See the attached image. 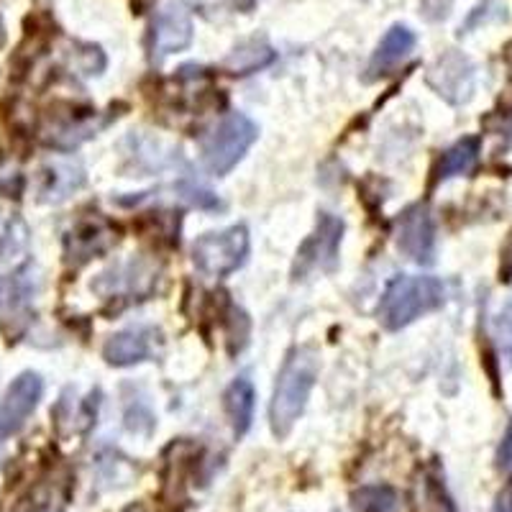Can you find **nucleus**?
Instances as JSON below:
<instances>
[{
  "mask_svg": "<svg viewBox=\"0 0 512 512\" xmlns=\"http://www.w3.org/2000/svg\"><path fill=\"white\" fill-rule=\"evenodd\" d=\"M272 59H274V52L267 47V44L251 41V44L236 49V52L226 59V70H231L233 75H249V72L267 67Z\"/></svg>",
  "mask_w": 512,
  "mask_h": 512,
  "instance_id": "17",
  "label": "nucleus"
},
{
  "mask_svg": "<svg viewBox=\"0 0 512 512\" xmlns=\"http://www.w3.org/2000/svg\"><path fill=\"white\" fill-rule=\"evenodd\" d=\"M456 0H420V11L428 21H443L451 13Z\"/></svg>",
  "mask_w": 512,
  "mask_h": 512,
  "instance_id": "21",
  "label": "nucleus"
},
{
  "mask_svg": "<svg viewBox=\"0 0 512 512\" xmlns=\"http://www.w3.org/2000/svg\"><path fill=\"white\" fill-rule=\"evenodd\" d=\"M0 44H3V24H0Z\"/></svg>",
  "mask_w": 512,
  "mask_h": 512,
  "instance_id": "26",
  "label": "nucleus"
},
{
  "mask_svg": "<svg viewBox=\"0 0 512 512\" xmlns=\"http://www.w3.org/2000/svg\"><path fill=\"white\" fill-rule=\"evenodd\" d=\"M354 510L356 512H395L397 510V495L392 487H364L354 495Z\"/></svg>",
  "mask_w": 512,
  "mask_h": 512,
  "instance_id": "18",
  "label": "nucleus"
},
{
  "mask_svg": "<svg viewBox=\"0 0 512 512\" xmlns=\"http://www.w3.org/2000/svg\"><path fill=\"white\" fill-rule=\"evenodd\" d=\"M249 256V231L246 226H231L200 236L192 244V262L205 277H226L236 272Z\"/></svg>",
  "mask_w": 512,
  "mask_h": 512,
  "instance_id": "4",
  "label": "nucleus"
},
{
  "mask_svg": "<svg viewBox=\"0 0 512 512\" xmlns=\"http://www.w3.org/2000/svg\"><path fill=\"white\" fill-rule=\"evenodd\" d=\"M428 85L436 90L448 103H464L474 93V67L472 62L459 52H448L433 64L428 72Z\"/></svg>",
  "mask_w": 512,
  "mask_h": 512,
  "instance_id": "9",
  "label": "nucleus"
},
{
  "mask_svg": "<svg viewBox=\"0 0 512 512\" xmlns=\"http://www.w3.org/2000/svg\"><path fill=\"white\" fill-rule=\"evenodd\" d=\"M479 162V139L477 136H466V139L456 141L454 146H448L446 152L438 157L436 167H433V185L446 182L451 177L466 175L472 172Z\"/></svg>",
  "mask_w": 512,
  "mask_h": 512,
  "instance_id": "14",
  "label": "nucleus"
},
{
  "mask_svg": "<svg viewBox=\"0 0 512 512\" xmlns=\"http://www.w3.org/2000/svg\"><path fill=\"white\" fill-rule=\"evenodd\" d=\"M254 408H256V392L251 379L249 377L233 379V382L228 384V390L223 392V410H226L236 436H244V433L251 428Z\"/></svg>",
  "mask_w": 512,
  "mask_h": 512,
  "instance_id": "12",
  "label": "nucleus"
},
{
  "mask_svg": "<svg viewBox=\"0 0 512 512\" xmlns=\"http://www.w3.org/2000/svg\"><path fill=\"white\" fill-rule=\"evenodd\" d=\"M113 241L116 236L103 221H88L67 236V256L75 262H90L93 256L103 254Z\"/></svg>",
  "mask_w": 512,
  "mask_h": 512,
  "instance_id": "13",
  "label": "nucleus"
},
{
  "mask_svg": "<svg viewBox=\"0 0 512 512\" xmlns=\"http://www.w3.org/2000/svg\"><path fill=\"white\" fill-rule=\"evenodd\" d=\"M502 282H510L512 280V233H510V239H507L505 249H502Z\"/></svg>",
  "mask_w": 512,
  "mask_h": 512,
  "instance_id": "23",
  "label": "nucleus"
},
{
  "mask_svg": "<svg viewBox=\"0 0 512 512\" xmlns=\"http://www.w3.org/2000/svg\"><path fill=\"white\" fill-rule=\"evenodd\" d=\"M341 241H344V221L333 213H320L315 231L297 249L292 280H305L315 272H333L338 267Z\"/></svg>",
  "mask_w": 512,
  "mask_h": 512,
  "instance_id": "5",
  "label": "nucleus"
},
{
  "mask_svg": "<svg viewBox=\"0 0 512 512\" xmlns=\"http://www.w3.org/2000/svg\"><path fill=\"white\" fill-rule=\"evenodd\" d=\"M49 500H52V497H49V489H34L29 497L21 500L16 512H49L52 510Z\"/></svg>",
  "mask_w": 512,
  "mask_h": 512,
  "instance_id": "20",
  "label": "nucleus"
},
{
  "mask_svg": "<svg viewBox=\"0 0 512 512\" xmlns=\"http://www.w3.org/2000/svg\"><path fill=\"white\" fill-rule=\"evenodd\" d=\"M395 241L402 254L415 264H431L436 259V221L423 203L402 210L395 221Z\"/></svg>",
  "mask_w": 512,
  "mask_h": 512,
  "instance_id": "6",
  "label": "nucleus"
},
{
  "mask_svg": "<svg viewBox=\"0 0 512 512\" xmlns=\"http://www.w3.org/2000/svg\"><path fill=\"white\" fill-rule=\"evenodd\" d=\"M192 41V18L182 3H169L157 13L152 31H149V52L152 59L162 62L169 54L182 52Z\"/></svg>",
  "mask_w": 512,
  "mask_h": 512,
  "instance_id": "8",
  "label": "nucleus"
},
{
  "mask_svg": "<svg viewBox=\"0 0 512 512\" xmlns=\"http://www.w3.org/2000/svg\"><path fill=\"white\" fill-rule=\"evenodd\" d=\"M497 461H500L502 469H510V472H512V425H510V431H507L505 441H502L500 456H497Z\"/></svg>",
  "mask_w": 512,
  "mask_h": 512,
  "instance_id": "22",
  "label": "nucleus"
},
{
  "mask_svg": "<svg viewBox=\"0 0 512 512\" xmlns=\"http://www.w3.org/2000/svg\"><path fill=\"white\" fill-rule=\"evenodd\" d=\"M495 341L500 346V351L505 354L507 361H512V300H507L500 308V313L495 315Z\"/></svg>",
  "mask_w": 512,
  "mask_h": 512,
  "instance_id": "19",
  "label": "nucleus"
},
{
  "mask_svg": "<svg viewBox=\"0 0 512 512\" xmlns=\"http://www.w3.org/2000/svg\"><path fill=\"white\" fill-rule=\"evenodd\" d=\"M320 372L318 351L313 346H297L287 354L277 384H274L272 405H269V425L277 438H287L305 413L308 397Z\"/></svg>",
  "mask_w": 512,
  "mask_h": 512,
  "instance_id": "1",
  "label": "nucleus"
},
{
  "mask_svg": "<svg viewBox=\"0 0 512 512\" xmlns=\"http://www.w3.org/2000/svg\"><path fill=\"white\" fill-rule=\"evenodd\" d=\"M154 3H157V0H131V8H134V13H146V11H152L154 8Z\"/></svg>",
  "mask_w": 512,
  "mask_h": 512,
  "instance_id": "25",
  "label": "nucleus"
},
{
  "mask_svg": "<svg viewBox=\"0 0 512 512\" xmlns=\"http://www.w3.org/2000/svg\"><path fill=\"white\" fill-rule=\"evenodd\" d=\"M415 49V34L408 26H392L384 39L379 41L377 52H374L372 62H369V77L387 75L390 70H395L397 64H402L410 57V52Z\"/></svg>",
  "mask_w": 512,
  "mask_h": 512,
  "instance_id": "11",
  "label": "nucleus"
},
{
  "mask_svg": "<svg viewBox=\"0 0 512 512\" xmlns=\"http://www.w3.org/2000/svg\"><path fill=\"white\" fill-rule=\"evenodd\" d=\"M141 274H146L144 269L136 267V264H128V267H118L113 272L100 274L98 285L93 287L98 292H103V295H116V292L144 295V292L152 290V277H141Z\"/></svg>",
  "mask_w": 512,
  "mask_h": 512,
  "instance_id": "15",
  "label": "nucleus"
},
{
  "mask_svg": "<svg viewBox=\"0 0 512 512\" xmlns=\"http://www.w3.org/2000/svg\"><path fill=\"white\" fill-rule=\"evenodd\" d=\"M259 139V128L244 113H228L203 136V162L213 175H228L244 159L254 141Z\"/></svg>",
  "mask_w": 512,
  "mask_h": 512,
  "instance_id": "3",
  "label": "nucleus"
},
{
  "mask_svg": "<svg viewBox=\"0 0 512 512\" xmlns=\"http://www.w3.org/2000/svg\"><path fill=\"white\" fill-rule=\"evenodd\" d=\"M44 392V382L39 374L24 372L21 377L13 379L8 392L0 400V441L16 436L31 418Z\"/></svg>",
  "mask_w": 512,
  "mask_h": 512,
  "instance_id": "7",
  "label": "nucleus"
},
{
  "mask_svg": "<svg viewBox=\"0 0 512 512\" xmlns=\"http://www.w3.org/2000/svg\"><path fill=\"white\" fill-rule=\"evenodd\" d=\"M157 328H126L113 333L103 346V359L111 367H134L141 361H149L157 354Z\"/></svg>",
  "mask_w": 512,
  "mask_h": 512,
  "instance_id": "10",
  "label": "nucleus"
},
{
  "mask_svg": "<svg viewBox=\"0 0 512 512\" xmlns=\"http://www.w3.org/2000/svg\"><path fill=\"white\" fill-rule=\"evenodd\" d=\"M446 303V287L438 277H415V274H400L390 280L379 300V323L387 331H402L405 326L433 313Z\"/></svg>",
  "mask_w": 512,
  "mask_h": 512,
  "instance_id": "2",
  "label": "nucleus"
},
{
  "mask_svg": "<svg viewBox=\"0 0 512 512\" xmlns=\"http://www.w3.org/2000/svg\"><path fill=\"white\" fill-rule=\"evenodd\" d=\"M492 512H512V482H507V487L502 489Z\"/></svg>",
  "mask_w": 512,
  "mask_h": 512,
  "instance_id": "24",
  "label": "nucleus"
},
{
  "mask_svg": "<svg viewBox=\"0 0 512 512\" xmlns=\"http://www.w3.org/2000/svg\"><path fill=\"white\" fill-rule=\"evenodd\" d=\"M29 244V228L13 213L0 210V259H13Z\"/></svg>",
  "mask_w": 512,
  "mask_h": 512,
  "instance_id": "16",
  "label": "nucleus"
}]
</instances>
